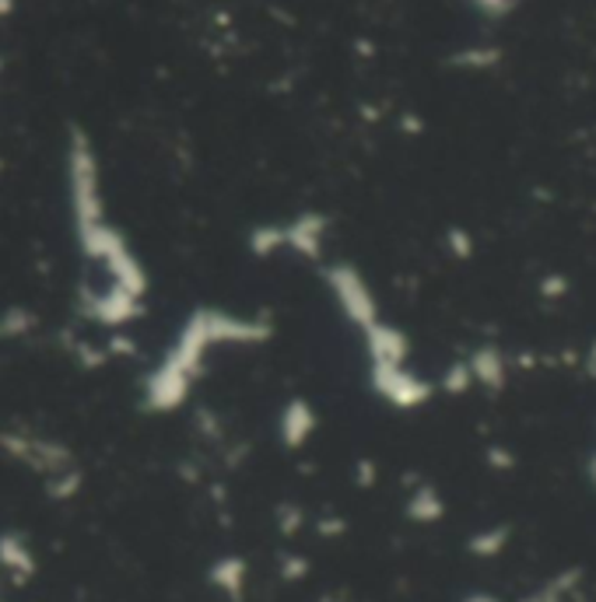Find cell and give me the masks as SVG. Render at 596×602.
Masks as SVG:
<instances>
[{
    "mask_svg": "<svg viewBox=\"0 0 596 602\" xmlns=\"http://www.w3.org/2000/svg\"><path fill=\"white\" fill-rule=\"evenodd\" d=\"M214 578H218V582H222L225 589L238 592V589H243L246 568H243V561H222V564H218V571H214Z\"/></svg>",
    "mask_w": 596,
    "mask_h": 602,
    "instance_id": "1",
    "label": "cell"
},
{
    "mask_svg": "<svg viewBox=\"0 0 596 602\" xmlns=\"http://www.w3.org/2000/svg\"><path fill=\"white\" fill-rule=\"evenodd\" d=\"M481 4H506V0H481Z\"/></svg>",
    "mask_w": 596,
    "mask_h": 602,
    "instance_id": "2",
    "label": "cell"
}]
</instances>
